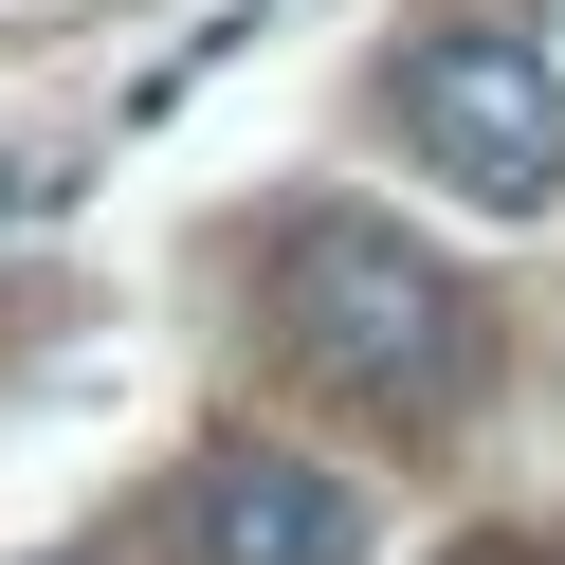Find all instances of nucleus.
<instances>
[{
	"label": "nucleus",
	"instance_id": "20e7f679",
	"mask_svg": "<svg viewBox=\"0 0 565 565\" xmlns=\"http://www.w3.org/2000/svg\"><path fill=\"white\" fill-rule=\"evenodd\" d=\"M19 201H38V164H0V220H19Z\"/></svg>",
	"mask_w": 565,
	"mask_h": 565
},
{
	"label": "nucleus",
	"instance_id": "7ed1b4c3",
	"mask_svg": "<svg viewBox=\"0 0 565 565\" xmlns=\"http://www.w3.org/2000/svg\"><path fill=\"white\" fill-rule=\"evenodd\" d=\"M183 547L201 565H365V492L310 475V456H274V438H237V456H201Z\"/></svg>",
	"mask_w": 565,
	"mask_h": 565
},
{
	"label": "nucleus",
	"instance_id": "f03ea898",
	"mask_svg": "<svg viewBox=\"0 0 565 565\" xmlns=\"http://www.w3.org/2000/svg\"><path fill=\"white\" fill-rule=\"evenodd\" d=\"M383 110H402V147L438 164L475 220L565 201V74H547V38H511V19H438V38H402Z\"/></svg>",
	"mask_w": 565,
	"mask_h": 565
},
{
	"label": "nucleus",
	"instance_id": "f257e3e1",
	"mask_svg": "<svg viewBox=\"0 0 565 565\" xmlns=\"http://www.w3.org/2000/svg\"><path fill=\"white\" fill-rule=\"evenodd\" d=\"M274 347H292L310 383H347L365 419H456L475 365H492L456 256H419L402 220H347V201L274 237Z\"/></svg>",
	"mask_w": 565,
	"mask_h": 565
}]
</instances>
